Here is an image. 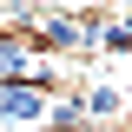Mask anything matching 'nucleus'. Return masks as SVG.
Wrapping results in <instances>:
<instances>
[{
	"label": "nucleus",
	"instance_id": "obj_1",
	"mask_svg": "<svg viewBox=\"0 0 132 132\" xmlns=\"http://www.w3.org/2000/svg\"><path fill=\"white\" fill-rule=\"evenodd\" d=\"M53 86L40 79H0V126H46Z\"/></svg>",
	"mask_w": 132,
	"mask_h": 132
},
{
	"label": "nucleus",
	"instance_id": "obj_4",
	"mask_svg": "<svg viewBox=\"0 0 132 132\" xmlns=\"http://www.w3.org/2000/svg\"><path fill=\"white\" fill-rule=\"evenodd\" d=\"M0 132H7V126H0Z\"/></svg>",
	"mask_w": 132,
	"mask_h": 132
},
{
	"label": "nucleus",
	"instance_id": "obj_2",
	"mask_svg": "<svg viewBox=\"0 0 132 132\" xmlns=\"http://www.w3.org/2000/svg\"><path fill=\"white\" fill-rule=\"evenodd\" d=\"M79 106H86V126H112V132H126L132 93H126V86H112V79H86V86H79Z\"/></svg>",
	"mask_w": 132,
	"mask_h": 132
},
{
	"label": "nucleus",
	"instance_id": "obj_3",
	"mask_svg": "<svg viewBox=\"0 0 132 132\" xmlns=\"http://www.w3.org/2000/svg\"><path fill=\"white\" fill-rule=\"evenodd\" d=\"M126 86H132V60H126Z\"/></svg>",
	"mask_w": 132,
	"mask_h": 132
}]
</instances>
